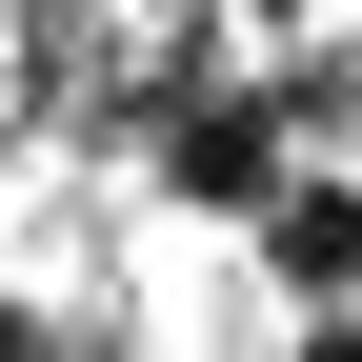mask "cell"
<instances>
[{
    "instance_id": "3957f363",
    "label": "cell",
    "mask_w": 362,
    "mask_h": 362,
    "mask_svg": "<svg viewBox=\"0 0 362 362\" xmlns=\"http://www.w3.org/2000/svg\"><path fill=\"white\" fill-rule=\"evenodd\" d=\"M282 362H362V302H342V322H302V342H282Z\"/></svg>"
},
{
    "instance_id": "7a4b0ae2",
    "label": "cell",
    "mask_w": 362,
    "mask_h": 362,
    "mask_svg": "<svg viewBox=\"0 0 362 362\" xmlns=\"http://www.w3.org/2000/svg\"><path fill=\"white\" fill-rule=\"evenodd\" d=\"M262 282H282L302 322H342L362 302V181H282V202H262Z\"/></svg>"
},
{
    "instance_id": "6da1fadb",
    "label": "cell",
    "mask_w": 362,
    "mask_h": 362,
    "mask_svg": "<svg viewBox=\"0 0 362 362\" xmlns=\"http://www.w3.org/2000/svg\"><path fill=\"white\" fill-rule=\"evenodd\" d=\"M282 121H262L242 101V61H221V81H161V101H141V202H202V221H262V202H282Z\"/></svg>"
}]
</instances>
